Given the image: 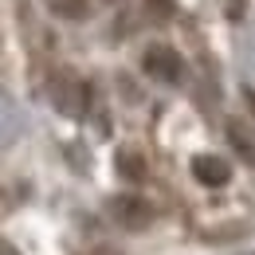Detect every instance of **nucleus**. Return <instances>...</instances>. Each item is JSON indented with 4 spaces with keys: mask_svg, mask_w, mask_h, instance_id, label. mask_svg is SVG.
<instances>
[{
    "mask_svg": "<svg viewBox=\"0 0 255 255\" xmlns=\"http://www.w3.org/2000/svg\"><path fill=\"white\" fill-rule=\"evenodd\" d=\"M141 67H145L149 79H161V83H181V79H185L181 55H177L173 47H165V43H153V47L141 55Z\"/></svg>",
    "mask_w": 255,
    "mask_h": 255,
    "instance_id": "obj_1",
    "label": "nucleus"
},
{
    "mask_svg": "<svg viewBox=\"0 0 255 255\" xmlns=\"http://www.w3.org/2000/svg\"><path fill=\"white\" fill-rule=\"evenodd\" d=\"M110 216L122 224V228H145L153 212H149V204H145L141 196H129L126 192V196H114V200H110Z\"/></svg>",
    "mask_w": 255,
    "mask_h": 255,
    "instance_id": "obj_2",
    "label": "nucleus"
},
{
    "mask_svg": "<svg viewBox=\"0 0 255 255\" xmlns=\"http://www.w3.org/2000/svg\"><path fill=\"white\" fill-rule=\"evenodd\" d=\"M192 173H196V181L208 185V189H220V185H228V177H232L228 161H220V157H196L192 161Z\"/></svg>",
    "mask_w": 255,
    "mask_h": 255,
    "instance_id": "obj_3",
    "label": "nucleus"
},
{
    "mask_svg": "<svg viewBox=\"0 0 255 255\" xmlns=\"http://www.w3.org/2000/svg\"><path fill=\"white\" fill-rule=\"evenodd\" d=\"M55 102L63 106V114H83L87 110V87L83 83H59L55 87Z\"/></svg>",
    "mask_w": 255,
    "mask_h": 255,
    "instance_id": "obj_4",
    "label": "nucleus"
},
{
    "mask_svg": "<svg viewBox=\"0 0 255 255\" xmlns=\"http://www.w3.org/2000/svg\"><path fill=\"white\" fill-rule=\"evenodd\" d=\"M118 169H122V177H129V181H141L145 177V161L137 157V153H129V149L118 153Z\"/></svg>",
    "mask_w": 255,
    "mask_h": 255,
    "instance_id": "obj_5",
    "label": "nucleus"
},
{
    "mask_svg": "<svg viewBox=\"0 0 255 255\" xmlns=\"http://www.w3.org/2000/svg\"><path fill=\"white\" fill-rule=\"evenodd\" d=\"M47 4H51V12L63 16V20H79V16H87V0H47Z\"/></svg>",
    "mask_w": 255,
    "mask_h": 255,
    "instance_id": "obj_6",
    "label": "nucleus"
},
{
    "mask_svg": "<svg viewBox=\"0 0 255 255\" xmlns=\"http://www.w3.org/2000/svg\"><path fill=\"white\" fill-rule=\"evenodd\" d=\"M153 4H157V12H161V16L169 12V0H153Z\"/></svg>",
    "mask_w": 255,
    "mask_h": 255,
    "instance_id": "obj_7",
    "label": "nucleus"
},
{
    "mask_svg": "<svg viewBox=\"0 0 255 255\" xmlns=\"http://www.w3.org/2000/svg\"><path fill=\"white\" fill-rule=\"evenodd\" d=\"M0 255H16V252H12V248H8V244H0Z\"/></svg>",
    "mask_w": 255,
    "mask_h": 255,
    "instance_id": "obj_8",
    "label": "nucleus"
}]
</instances>
